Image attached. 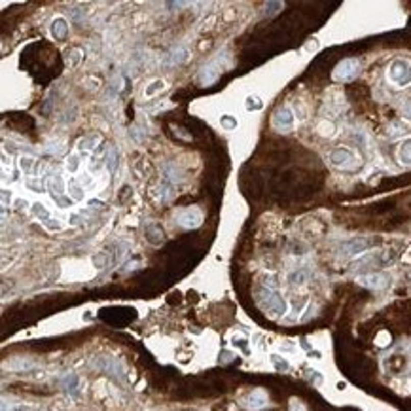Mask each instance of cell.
Returning <instances> with one entry per match:
<instances>
[{"label": "cell", "instance_id": "15", "mask_svg": "<svg viewBox=\"0 0 411 411\" xmlns=\"http://www.w3.org/2000/svg\"><path fill=\"white\" fill-rule=\"evenodd\" d=\"M163 174H165V178L169 180V182H172V184H176V182H182V180H184L182 171H180L174 163H171V161L163 163Z\"/></svg>", "mask_w": 411, "mask_h": 411}, {"label": "cell", "instance_id": "31", "mask_svg": "<svg viewBox=\"0 0 411 411\" xmlns=\"http://www.w3.org/2000/svg\"><path fill=\"white\" fill-rule=\"evenodd\" d=\"M78 167H80V158L76 156V153H72L70 158L66 159V169L70 172H76L78 171Z\"/></svg>", "mask_w": 411, "mask_h": 411}, {"label": "cell", "instance_id": "26", "mask_svg": "<svg viewBox=\"0 0 411 411\" xmlns=\"http://www.w3.org/2000/svg\"><path fill=\"white\" fill-rule=\"evenodd\" d=\"M271 362H273V366H275V370L277 371H288V368H290L288 360L282 356H278V354H271Z\"/></svg>", "mask_w": 411, "mask_h": 411}, {"label": "cell", "instance_id": "18", "mask_svg": "<svg viewBox=\"0 0 411 411\" xmlns=\"http://www.w3.org/2000/svg\"><path fill=\"white\" fill-rule=\"evenodd\" d=\"M100 139L97 135H91V137H86V139H82L78 142V152L80 153H87V152H93L97 146H99Z\"/></svg>", "mask_w": 411, "mask_h": 411}, {"label": "cell", "instance_id": "16", "mask_svg": "<svg viewBox=\"0 0 411 411\" xmlns=\"http://www.w3.org/2000/svg\"><path fill=\"white\" fill-rule=\"evenodd\" d=\"M49 192H52V197H61L66 192L65 180H63V176H61L59 172L52 174V178H49Z\"/></svg>", "mask_w": 411, "mask_h": 411}, {"label": "cell", "instance_id": "14", "mask_svg": "<svg viewBox=\"0 0 411 411\" xmlns=\"http://www.w3.org/2000/svg\"><path fill=\"white\" fill-rule=\"evenodd\" d=\"M99 368L102 371H108V373H112V375H123V368L119 364L118 360H114V358H100L99 360Z\"/></svg>", "mask_w": 411, "mask_h": 411}, {"label": "cell", "instance_id": "28", "mask_svg": "<svg viewBox=\"0 0 411 411\" xmlns=\"http://www.w3.org/2000/svg\"><path fill=\"white\" fill-rule=\"evenodd\" d=\"M404 133H405V127L402 121H392L391 127H389V135H391L392 139H396V137L404 135Z\"/></svg>", "mask_w": 411, "mask_h": 411}, {"label": "cell", "instance_id": "17", "mask_svg": "<svg viewBox=\"0 0 411 411\" xmlns=\"http://www.w3.org/2000/svg\"><path fill=\"white\" fill-rule=\"evenodd\" d=\"M398 161L402 165H411V139H405L398 148Z\"/></svg>", "mask_w": 411, "mask_h": 411}, {"label": "cell", "instance_id": "1", "mask_svg": "<svg viewBox=\"0 0 411 411\" xmlns=\"http://www.w3.org/2000/svg\"><path fill=\"white\" fill-rule=\"evenodd\" d=\"M258 303H260V307L273 318L285 317L286 311H288V303H286V299L280 296V292L273 290V288H267V286H260Z\"/></svg>", "mask_w": 411, "mask_h": 411}, {"label": "cell", "instance_id": "25", "mask_svg": "<svg viewBox=\"0 0 411 411\" xmlns=\"http://www.w3.org/2000/svg\"><path fill=\"white\" fill-rule=\"evenodd\" d=\"M33 212H34V216H36L40 222H47V220H49V211H47V209L42 205V203H34Z\"/></svg>", "mask_w": 411, "mask_h": 411}, {"label": "cell", "instance_id": "4", "mask_svg": "<svg viewBox=\"0 0 411 411\" xmlns=\"http://www.w3.org/2000/svg\"><path fill=\"white\" fill-rule=\"evenodd\" d=\"M328 159H330L331 165L338 167V169H347V171H352V169H356V167H358L356 153L352 152V150H349V148H343V146L333 148V150L328 153Z\"/></svg>", "mask_w": 411, "mask_h": 411}, {"label": "cell", "instance_id": "12", "mask_svg": "<svg viewBox=\"0 0 411 411\" xmlns=\"http://www.w3.org/2000/svg\"><path fill=\"white\" fill-rule=\"evenodd\" d=\"M52 36L55 40H65L68 36V23L65 17H55L52 21Z\"/></svg>", "mask_w": 411, "mask_h": 411}, {"label": "cell", "instance_id": "35", "mask_svg": "<svg viewBox=\"0 0 411 411\" xmlns=\"http://www.w3.org/2000/svg\"><path fill=\"white\" fill-rule=\"evenodd\" d=\"M10 201H12V193L8 192V190H2V205L8 207L10 205Z\"/></svg>", "mask_w": 411, "mask_h": 411}, {"label": "cell", "instance_id": "5", "mask_svg": "<svg viewBox=\"0 0 411 411\" xmlns=\"http://www.w3.org/2000/svg\"><path fill=\"white\" fill-rule=\"evenodd\" d=\"M294 121H296V116H294L290 106L282 105L273 112L271 125H273V129H277L278 133H290L292 129H294Z\"/></svg>", "mask_w": 411, "mask_h": 411}, {"label": "cell", "instance_id": "6", "mask_svg": "<svg viewBox=\"0 0 411 411\" xmlns=\"http://www.w3.org/2000/svg\"><path fill=\"white\" fill-rule=\"evenodd\" d=\"M174 220L180 227L184 229H195L199 225L203 224V212L195 209V207H188V209H180L176 214H174Z\"/></svg>", "mask_w": 411, "mask_h": 411}, {"label": "cell", "instance_id": "21", "mask_svg": "<svg viewBox=\"0 0 411 411\" xmlns=\"http://www.w3.org/2000/svg\"><path fill=\"white\" fill-rule=\"evenodd\" d=\"M163 89H165V82H163V80H153L150 86H146L144 97L146 99H150V97H153L158 91H163Z\"/></svg>", "mask_w": 411, "mask_h": 411}, {"label": "cell", "instance_id": "9", "mask_svg": "<svg viewBox=\"0 0 411 411\" xmlns=\"http://www.w3.org/2000/svg\"><path fill=\"white\" fill-rule=\"evenodd\" d=\"M358 285L371 288V290H381V288L389 285V277L383 275V273H366V275L358 277Z\"/></svg>", "mask_w": 411, "mask_h": 411}, {"label": "cell", "instance_id": "29", "mask_svg": "<svg viewBox=\"0 0 411 411\" xmlns=\"http://www.w3.org/2000/svg\"><path fill=\"white\" fill-rule=\"evenodd\" d=\"M285 6L282 2H267L265 4V15L267 17H273V15H277L278 12H280V8Z\"/></svg>", "mask_w": 411, "mask_h": 411}, {"label": "cell", "instance_id": "34", "mask_svg": "<svg viewBox=\"0 0 411 411\" xmlns=\"http://www.w3.org/2000/svg\"><path fill=\"white\" fill-rule=\"evenodd\" d=\"M47 152H52L57 156V153L63 152V146H61V142H49V144H47Z\"/></svg>", "mask_w": 411, "mask_h": 411}, {"label": "cell", "instance_id": "22", "mask_svg": "<svg viewBox=\"0 0 411 411\" xmlns=\"http://www.w3.org/2000/svg\"><path fill=\"white\" fill-rule=\"evenodd\" d=\"M105 165L108 167L110 172H116V169H118V150H116V148H110V150H108Z\"/></svg>", "mask_w": 411, "mask_h": 411}, {"label": "cell", "instance_id": "23", "mask_svg": "<svg viewBox=\"0 0 411 411\" xmlns=\"http://www.w3.org/2000/svg\"><path fill=\"white\" fill-rule=\"evenodd\" d=\"M172 188H174V184H172V182H169L167 178L161 180V186H159V197H161V201H167V199L171 197Z\"/></svg>", "mask_w": 411, "mask_h": 411}, {"label": "cell", "instance_id": "37", "mask_svg": "<svg viewBox=\"0 0 411 411\" xmlns=\"http://www.w3.org/2000/svg\"><path fill=\"white\" fill-rule=\"evenodd\" d=\"M309 373H311V381H315L317 384L322 383V375H320L318 371H309Z\"/></svg>", "mask_w": 411, "mask_h": 411}, {"label": "cell", "instance_id": "8", "mask_svg": "<svg viewBox=\"0 0 411 411\" xmlns=\"http://www.w3.org/2000/svg\"><path fill=\"white\" fill-rule=\"evenodd\" d=\"M222 68H224L222 57H216L214 61L207 63V65L199 70V84H201V86H212V84L218 80Z\"/></svg>", "mask_w": 411, "mask_h": 411}, {"label": "cell", "instance_id": "7", "mask_svg": "<svg viewBox=\"0 0 411 411\" xmlns=\"http://www.w3.org/2000/svg\"><path fill=\"white\" fill-rule=\"evenodd\" d=\"M371 245H373V241L368 237L349 239V241H345L343 245L339 246V254H341V256H360V254H364Z\"/></svg>", "mask_w": 411, "mask_h": 411}, {"label": "cell", "instance_id": "19", "mask_svg": "<svg viewBox=\"0 0 411 411\" xmlns=\"http://www.w3.org/2000/svg\"><path fill=\"white\" fill-rule=\"evenodd\" d=\"M68 195H70V201H82V199L86 197V192H84V188H82L76 180H70V184H68Z\"/></svg>", "mask_w": 411, "mask_h": 411}, {"label": "cell", "instance_id": "30", "mask_svg": "<svg viewBox=\"0 0 411 411\" xmlns=\"http://www.w3.org/2000/svg\"><path fill=\"white\" fill-rule=\"evenodd\" d=\"M19 364H15V360H12L10 364H6V368H10V370H31L33 368V362L31 360H17Z\"/></svg>", "mask_w": 411, "mask_h": 411}, {"label": "cell", "instance_id": "36", "mask_svg": "<svg viewBox=\"0 0 411 411\" xmlns=\"http://www.w3.org/2000/svg\"><path fill=\"white\" fill-rule=\"evenodd\" d=\"M70 17H72L74 21L82 19V12H80V8H72V10H70Z\"/></svg>", "mask_w": 411, "mask_h": 411}, {"label": "cell", "instance_id": "27", "mask_svg": "<svg viewBox=\"0 0 411 411\" xmlns=\"http://www.w3.org/2000/svg\"><path fill=\"white\" fill-rule=\"evenodd\" d=\"M245 106H246V110H260V108H264V102H262V99L260 97H256V95H250L248 99H246V102H245Z\"/></svg>", "mask_w": 411, "mask_h": 411}, {"label": "cell", "instance_id": "2", "mask_svg": "<svg viewBox=\"0 0 411 411\" xmlns=\"http://www.w3.org/2000/svg\"><path fill=\"white\" fill-rule=\"evenodd\" d=\"M387 78L396 87L411 86V61L409 59H394L387 68Z\"/></svg>", "mask_w": 411, "mask_h": 411}, {"label": "cell", "instance_id": "32", "mask_svg": "<svg viewBox=\"0 0 411 411\" xmlns=\"http://www.w3.org/2000/svg\"><path fill=\"white\" fill-rule=\"evenodd\" d=\"M222 127H225L227 131H233L237 127V119H233L232 116H222Z\"/></svg>", "mask_w": 411, "mask_h": 411}, {"label": "cell", "instance_id": "33", "mask_svg": "<svg viewBox=\"0 0 411 411\" xmlns=\"http://www.w3.org/2000/svg\"><path fill=\"white\" fill-rule=\"evenodd\" d=\"M400 110H402V114H404L405 118L411 121V99H404V100H402V105H400Z\"/></svg>", "mask_w": 411, "mask_h": 411}, {"label": "cell", "instance_id": "10", "mask_svg": "<svg viewBox=\"0 0 411 411\" xmlns=\"http://www.w3.org/2000/svg\"><path fill=\"white\" fill-rule=\"evenodd\" d=\"M188 57V47L186 46H174L172 49L167 52V55L163 57V65L165 66H176Z\"/></svg>", "mask_w": 411, "mask_h": 411}, {"label": "cell", "instance_id": "11", "mask_svg": "<svg viewBox=\"0 0 411 411\" xmlns=\"http://www.w3.org/2000/svg\"><path fill=\"white\" fill-rule=\"evenodd\" d=\"M245 405H246V409H252V411L262 409V407L267 405V394H265L262 389L252 391L250 394H248V398L245 400Z\"/></svg>", "mask_w": 411, "mask_h": 411}, {"label": "cell", "instance_id": "20", "mask_svg": "<svg viewBox=\"0 0 411 411\" xmlns=\"http://www.w3.org/2000/svg\"><path fill=\"white\" fill-rule=\"evenodd\" d=\"M288 282L292 286H301L307 282V271L305 269H296V271H292L288 275Z\"/></svg>", "mask_w": 411, "mask_h": 411}, {"label": "cell", "instance_id": "13", "mask_svg": "<svg viewBox=\"0 0 411 411\" xmlns=\"http://www.w3.org/2000/svg\"><path fill=\"white\" fill-rule=\"evenodd\" d=\"M61 387L65 389L66 394H70V396H78L80 392V377L78 375H74V373H68L63 377L61 381Z\"/></svg>", "mask_w": 411, "mask_h": 411}, {"label": "cell", "instance_id": "24", "mask_svg": "<svg viewBox=\"0 0 411 411\" xmlns=\"http://www.w3.org/2000/svg\"><path fill=\"white\" fill-rule=\"evenodd\" d=\"M34 163H36V161H34L33 156H21V158H19V167H21V171L25 172L27 176H29V174L33 172Z\"/></svg>", "mask_w": 411, "mask_h": 411}, {"label": "cell", "instance_id": "3", "mask_svg": "<svg viewBox=\"0 0 411 411\" xmlns=\"http://www.w3.org/2000/svg\"><path fill=\"white\" fill-rule=\"evenodd\" d=\"M358 72H360V61L356 57H347L333 66L331 78L336 82H351L352 78H356Z\"/></svg>", "mask_w": 411, "mask_h": 411}]
</instances>
